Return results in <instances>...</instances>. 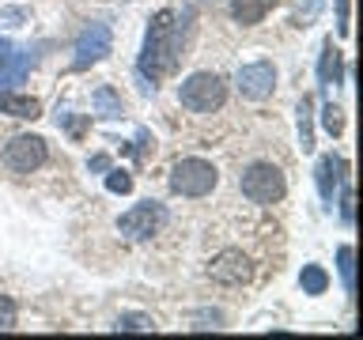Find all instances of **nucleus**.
<instances>
[{"label":"nucleus","instance_id":"2","mask_svg":"<svg viewBox=\"0 0 363 340\" xmlns=\"http://www.w3.org/2000/svg\"><path fill=\"white\" fill-rule=\"evenodd\" d=\"M178 102L186 110H193V113L220 110L227 102L223 76H216V72H193V76H186V79H182V87H178Z\"/></svg>","mask_w":363,"mask_h":340},{"label":"nucleus","instance_id":"21","mask_svg":"<svg viewBox=\"0 0 363 340\" xmlns=\"http://www.w3.org/2000/svg\"><path fill=\"white\" fill-rule=\"evenodd\" d=\"M322 125H325V132H333V136H340V129H345V118H340V110L333 106V102H325V110H322Z\"/></svg>","mask_w":363,"mask_h":340},{"label":"nucleus","instance_id":"18","mask_svg":"<svg viewBox=\"0 0 363 340\" xmlns=\"http://www.w3.org/2000/svg\"><path fill=\"white\" fill-rule=\"evenodd\" d=\"M113 329H118V333H152L155 322H152L147 314H121Z\"/></svg>","mask_w":363,"mask_h":340},{"label":"nucleus","instance_id":"16","mask_svg":"<svg viewBox=\"0 0 363 340\" xmlns=\"http://www.w3.org/2000/svg\"><path fill=\"white\" fill-rule=\"evenodd\" d=\"M295 113H299V147H303V155H311L314 152V110H311V98L306 95Z\"/></svg>","mask_w":363,"mask_h":340},{"label":"nucleus","instance_id":"7","mask_svg":"<svg viewBox=\"0 0 363 340\" xmlns=\"http://www.w3.org/2000/svg\"><path fill=\"white\" fill-rule=\"evenodd\" d=\"M45 140L42 136H30V132H23V136H11V140L4 144V166L8 170H16V174H30V170H38L45 163Z\"/></svg>","mask_w":363,"mask_h":340},{"label":"nucleus","instance_id":"3","mask_svg":"<svg viewBox=\"0 0 363 340\" xmlns=\"http://www.w3.org/2000/svg\"><path fill=\"white\" fill-rule=\"evenodd\" d=\"M216 181H220V170L208 159H178L170 166V193L178 197H208Z\"/></svg>","mask_w":363,"mask_h":340},{"label":"nucleus","instance_id":"22","mask_svg":"<svg viewBox=\"0 0 363 340\" xmlns=\"http://www.w3.org/2000/svg\"><path fill=\"white\" fill-rule=\"evenodd\" d=\"M8 329H16V302L0 295V333H8Z\"/></svg>","mask_w":363,"mask_h":340},{"label":"nucleus","instance_id":"17","mask_svg":"<svg viewBox=\"0 0 363 340\" xmlns=\"http://www.w3.org/2000/svg\"><path fill=\"white\" fill-rule=\"evenodd\" d=\"M299 283H303V291H306V295H322V291L329 288V276H325V268H322V265H306V268H303V276H299Z\"/></svg>","mask_w":363,"mask_h":340},{"label":"nucleus","instance_id":"1","mask_svg":"<svg viewBox=\"0 0 363 340\" xmlns=\"http://www.w3.org/2000/svg\"><path fill=\"white\" fill-rule=\"evenodd\" d=\"M193 11H159L152 19V27L144 34V50H140V72L147 79H163L178 68L182 50H186V19Z\"/></svg>","mask_w":363,"mask_h":340},{"label":"nucleus","instance_id":"11","mask_svg":"<svg viewBox=\"0 0 363 340\" xmlns=\"http://www.w3.org/2000/svg\"><path fill=\"white\" fill-rule=\"evenodd\" d=\"M280 0H231V19L238 27H257Z\"/></svg>","mask_w":363,"mask_h":340},{"label":"nucleus","instance_id":"14","mask_svg":"<svg viewBox=\"0 0 363 340\" xmlns=\"http://www.w3.org/2000/svg\"><path fill=\"white\" fill-rule=\"evenodd\" d=\"M91 113H95V118H121V113H125L118 91H113L110 84L95 87V95H91Z\"/></svg>","mask_w":363,"mask_h":340},{"label":"nucleus","instance_id":"23","mask_svg":"<svg viewBox=\"0 0 363 340\" xmlns=\"http://www.w3.org/2000/svg\"><path fill=\"white\" fill-rule=\"evenodd\" d=\"M340 220L352 223V189H340Z\"/></svg>","mask_w":363,"mask_h":340},{"label":"nucleus","instance_id":"10","mask_svg":"<svg viewBox=\"0 0 363 340\" xmlns=\"http://www.w3.org/2000/svg\"><path fill=\"white\" fill-rule=\"evenodd\" d=\"M345 170H348V163L340 155H322L318 159V193H322V200L333 208V197L340 193V186H345Z\"/></svg>","mask_w":363,"mask_h":340},{"label":"nucleus","instance_id":"13","mask_svg":"<svg viewBox=\"0 0 363 340\" xmlns=\"http://www.w3.org/2000/svg\"><path fill=\"white\" fill-rule=\"evenodd\" d=\"M34 64L30 50H11L8 61L0 64V87H11V84H23V76H27V68Z\"/></svg>","mask_w":363,"mask_h":340},{"label":"nucleus","instance_id":"8","mask_svg":"<svg viewBox=\"0 0 363 340\" xmlns=\"http://www.w3.org/2000/svg\"><path fill=\"white\" fill-rule=\"evenodd\" d=\"M235 87L238 95L250 98V102H261L269 98L272 91H277V68H272L269 61H254V64H242L235 72Z\"/></svg>","mask_w":363,"mask_h":340},{"label":"nucleus","instance_id":"4","mask_svg":"<svg viewBox=\"0 0 363 340\" xmlns=\"http://www.w3.org/2000/svg\"><path fill=\"white\" fill-rule=\"evenodd\" d=\"M288 193V181H284L280 166L272 163H250L242 170V197L254 204H277Z\"/></svg>","mask_w":363,"mask_h":340},{"label":"nucleus","instance_id":"25","mask_svg":"<svg viewBox=\"0 0 363 340\" xmlns=\"http://www.w3.org/2000/svg\"><path fill=\"white\" fill-rule=\"evenodd\" d=\"M11 50H16V45H11L8 38H0V64H4V61H8V53H11Z\"/></svg>","mask_w":363,"mask_h":340},{"label":"nucleus","instance_id":"20","mask_svg":"<svg viewBox=\"0 0 363 340\" xmlns=\"http://www.w3.org/2000/svg\"><path fill=\"white\" fill-rule=\"evenodd\" d=\"M106 189H110V193H133L129 170H110V174H106Z\"/></svg>","mask_w":363,"mask_h":340},{"label":"nucleus","instance_id":"24","mask_svg":"<svg viewBox=\"0 0 363 340\" xmlns=\"http://www.w3.org/2000/svg\"><path fill=\"white\" fill-rule=\"evenodd\" d=\"M337 27L340 34H348V0H337Z\"/></svg>","mask_w":363,"mask_h":340},{"label":"nucleus","instance_id":"12","mask_svg":"<svg viewBox=\"0 0 363 340\" xmlns=\"http://www.w3.org/2000/svg\"><path fill=\"white\" fill-rule=\"evenodd\" d=\"M0 113L34 121V118H42V102L34 95H11V91H0Z\"/></svg>","mask_w":363,"mask_h":340},{"label":"nucleus","instance_id":"26","mask_svg":"<svg viewBox=\"0 0 363 340\" xmlns=\"http://www.w3.org/2000/svg\"><path fill=\"white\" fill-rule=\"evenodd\" d=\"M106 166H110L106 155H95V159H91V170H106Z\"/></svg>","mask_w":363,"mask_h":340},{"label":"nucleus","instance_id":"6","mask_svg":"<svg viewBox=\"0 0 363 340\" xmlns=\"http://www.w3.org/2000/svg\"><path fill=\"white\" fill-rule=\"evenodd\" d=\"M208 276L216 283H223V288H238V283H250L254 280V261H250V254H242V249H220L212 261H208Z\"/></svg>","mask_w":363,"mask_h":340},{"label":"nucleus","instance_id":"15","mask_svg":"<svg viewBox=\"0 0 363 340\" xmlns=\"http://www.w3.org/2000/svg\"><path fill=\"white\" fill-rule=\"evenodd\" d=\"M318 79H322V91L340 84V50L333 45V38H325L322 45V64H318Z\"/></svg>","mask_w":363,"mask_h":340},{"label":"nucleus","instance_id":"9","mask_svg":"<svg viewBox=\"0 0 363 340\" xmlns=\"http://www.w3.org/2000/svg\"><path fill=\"white\" fill-rule=\"evenodd\" d=\"M110 45H113V38H110L106 23H91V27L76 38V61H72V68H76V72H84V68L99 64L102 57L110 53Z\"/></svg>","mask_w":363,"mask_h":340},{"label":"nucleus","instance_id":"19","mask_svg":"<svg viewBox=\"0 0 363 340\" xmlns=\"http://www.w3.org/2000/svg\"><path fill=\"white\" fill-rule=\"evenodd\" d=\"M337 261H340V276H345V288H348V295H356V254H352V246H340L337 249Z\"/></svg>","mask_w":363,"mask_h":340},{"label":"nucleus","instance_id":"5","mask_svg":"<svg viewBox=\"0 0 363 340\" xmlns=\"http://www.w3.org/2000/svg\"><path fill=\"white\" fill-rule=\"evenodd\" d=\"M167 223V208L159 200H144V204H133L129 212L118 220V231L125 238H133V242H144V238H152L163 231Z\"/></svg>","mask_w":363,"mask_h":340}]
</instances>
